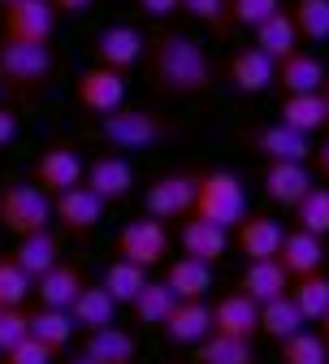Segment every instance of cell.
Returning <instances> with one entry per match:
<instances>
[{"mask_svg":"<svg viewBox=\"0 0 329 364\" xmlns=\"http://www.w3.org/2000/svg\"><path fill=\"white\" fill-rule=\"evenodd\" d=\"M256 39V48L264 53V57H273V61H281V57H291L295 48H299V31H295V18H291V9H277L273 18H264L256 31H252Z\"/></svg>","mask_w":329,"mask_h":364,"instance_id":"obj_31","label":"cell"},{"mask_svg":"<svg viewBox=\"0 0 329 364\" xmlns=\"http://www.w3.org/2000/svg\"><path fill=\"white\" fill-rule=\"evenodd\" d=\"M329 260V247L320 235H308V230H286V239H281V252H277V264L295 278H308V273H320Z\"/></svg>","mask_w":329,"mask_h":364,"instance_id":"obj_19","label":"cell"},{"mask_svg":"<svg viewBox=\"0 0 329 364\" xmlns=\"http://www.w3.org/2000/svg\"><path fill=\"white\" fill-rule=\"evenodd\" d=\"M144 53H148V39L126 22H109L91 35V65H109V70L126 74L144 61Z\"/></svg>","mask_w":329,"mask_h":364,"instance_id":"obj_10","label":"cell"},{"mask_svg":"<svg viewBox=\"0 0 329 364\" xmlns=\"http://www.w3.org/2000/svg\"><path fill=\"white\" fill-rule=\"evenodd\" d=\"M9 256L22 264V273L35 282V278H43L53 264H61V239H57L53 230H35V235H22Z\"/></svg>","mask_w":329,"mask_h":364,"instance_id":"obj_25","label":"cell"},{"mask_svg":"<svg viewBox=\"0 0 329 364\" xmlns=\"http://www.w3.org/2000/svg\"><path fill=\"white\" fill-rule=\"evenodd\" d=\"M31 334L61 355L70 347V338H74V316L65 308H35L31 312Z\"/></svg>","mask_w":329,"mask_h":364,"instance_id":"obj_34","label":"cell"},{"mask_svg":"<svg viewBox=\"0 0 329 364\" xmlns=\"http://www.w3.org/2000/svg\"><path fill=\"white\" fill-rule=\"evenodd\" d=\"M316 169H320V173L329 178V139H325V144L316 148Z\"/></svg>","mask_w":329,"mask_h":364,"instance_id":"obj_48","label":"cell"},{"mask_svg":"<svg viewBox=\"0 0 329 364\" xmlns=\"http://www.w3.org/2000/svg\"><path fill=\"white\" fill-rule=\"evenodd\" d=\"M291 299L299 304L303 312V321H316L320 326V316L329 312V273H308V278H295L291 282Z\"/></svg>","mask_w":329,"mask_h":364,"instance_id":"obj_35","label":"cell"},{"mask_svg":"<svg viewBox=\"0 0 329 364\" xmlns=\"http://www.w3.org/2000/svg\"><path fill=\"white\" fill-rule=\"evenodd\" d=\"M325 78H329L325 61H320L316 53L295 48L291 57H281V61H277V78H273V82L286 91V96H303V91H320Z\"/></svg>","mask_w":329,"mask_h":364,"instance_id":"obj_22","label":"cell"},{"mask_svg":"<svg viewBox=\"0 0 329 364\" xmlns=\"http://www.w3.org/2000/svg\"><path fill=\"white\" fill-rule=\"evenodd\" d=\"M182 14H191L195 22H204L212 35L230 31V0H182Z\"/></svg>","mask_w":329,"mask_h":364,"instance_id":"obj_41","label":"cell"},{"mask_svg":"<svg viewBox=\"0 0 329 364\" xmlns=\"http://www.w3.org/2000/svg\"><path fill=\"white\" fill-rule=\"evenodd\" d=\"M320 96H325V105H329V78H325V87H320Z\"/></svg>","mask_w":329,"mask_h":364,"instance_id":"obj_51","label":"cell"},{"mask_svg":"<svg viewBox=\"0 0 329 364\" xmlns=\"http://www.w3.org/2000/svg\"><path fill=\"white\" fill-rule=\"evenodd\" d=\"M165 343L169 347H195L212 334V308L204 299H178L173 312L165 316V326H161Z\"/></svg>","mask_w":329,"mask_h":364,"instance_id":"obj_17","label":"cell"},{"mask_svg":"<svg viewBox=\"0 0 329 364\" xmlns=\"http://www.w3.org/2000/svg\"><path fill=\"white\" fill-rule=\"evenodd\" d=\"M0 225H5L14 239L48 230L53 225V196H43L35 182H9V187L0 191Z\"/></svg>","mask_w":329,"mask_h":364,"instance_id":"obj_5","label":"cell"},{"mask_svg":"<svg viewBox=\"0 0 329 364\" xmlns=\"http://www.w3.org/2000/svg\"><path fill=\"white\" fill-rule=\"evenodd\" d=\"M252 148L264 156V161H299L308 165L312 161V134H299L291 126H281V122H269L252 134Z\"/></svg>","mask_w":329,"mask_h":364,"instance_id":"obj_20","label":"cell"},{"mask_svg":"<svg viewBox=\"0 0 329 364\" xmlns=\"http://www.w3.org/2000/svg\"><path fill=\"white\" fill-rule=\"evenodd\" d=\"M82 182H87V187L96 191L104 204H113V200H126V196L134 191V165H130L126 152H100V156L87 161Z\"/></svg>","mask_w":329,"mask_h":364,"instance_id":"obj_12","label":"cell"},{"mask_svg":"<svg viewBox=\"0 0 329 364\" xmlns=\"http://www.w3.org/2000/svg\"><path fill=\"white\" fill-rule=\"evenodd\" d=\"M239 291L256 304H269L277 295H286L291 291V273L281 269L277 260H252L243 273H239Z\"/></svg>","mask_w":329,"mask_h":364,"instance_id":"obj_29","label":"cell"},{"mask_svg":"<svg viewBox=\"0 0 329 364\" xmlns=\"http://www.w3.org/2000/svg\"><path fill=\"white\" fill-rule=\"evenodd\" d=\"M31 334V312L26 308H0V355L14 343H22Z\"/></svg>","mask_w":329,"mask_h":364,"instance_id":"obj_43","label":"cell"},{"mask_svg":"<svg viewBox=\"0 0 329 364\" xmlns=\"http://www.w3.org/2000/svg\"><path fill=\"white\" fill-rule=\"evenodd\" d=\"M291 18H295L299 39H308V43H325L329 39V0H295Z\"/></svg>","mask_w":329,"mask_h":364,"instance_id":"obj_39","label":"cell"},{"mask_svg":"<svg viewBox=\"0 0 329 364\" xmlns=\"http://www.w3.org/2000/svg\"><path fill=\"white\" fill-rule=\"evenodd\" d=\"M281 239H286L281 221L277 217H264V213H247L239 225H234V247L247 256V264L252 260H277Z\"/></svg>","mask_w":329,"mask_h":364,"instance_id":"obj_16","label":"cell"},{"mask_svg":"<svg viewBox=\"0 0 329 364\" xmlns=\"http://www.w3.org/2000/svg\"><path fill=\"white\" fill-rule=\"evenodd\" d=\"M70 316H74V330H82V334H96V330H104V326H113L117 321V299L96 282V287H82L78 291V299L70 304Z\"/></svg>","mask_w":329,"mask_h":364,"instance_id":"obj_24","label":"cell"},{"mask_svg":"<svg viewBox=\"0 0 329 364\" xmlns=\"http://www.w3.org/2000/svg\"><path fill=\"white\" fill-rule=\"evenodd\" d=\"M53 48L48 43H18V39H0V82L14 96H31V91L48 87L53 78Z\"/></svg>","mask_w":329,"mask_h":364,"instance_id":"obj_4","label":"cell"},{"mask_svg":"<svg viewBox=\"0 0 329 364\" xmlns=\"http://www.w3.org/2000/svg\"><path fill=\"white\" fill-rule=\"evenodd\" d=\"M82 173H87V161L70 148V144H53L48 152H43L39 161H35V169H31V182L43 191V196H61V191H70V187H78L82 182Z\"/></svg>","mask_w":329,"mask_h":364,"instance_id":"obj_11","label":"cell"},{"mask_svg":"<svg viewBox=\"0 0 329 364\" xmlns=\"http://www.w3.org/2000/svg\"><path fill=\"white\" fill-rule=\"evenodd\" d=\"M191 217L212 221L221 230H234L247 217V187L234 169H200V187H195V208Z\"/></svg>","mask_w":329,"mask_h":364,"instance_id":"obj_3","label":"cell"},{"mask_svg":"<svg viewBox=\"0 0 329 364\" xmlns=\"http://www.w3.org/2000/svg\"><path fill=\"white\" fill-rule=\"evenodd\" d=\"M74 100L91 113V117H109L126 105V74L109 70V65H87L74 78Z\"/></svg>","mask_w":329,"mask_h":364,"instance_id":"obj_9","label":"cell"},{"mask_svg":"<svg viewBox=\"0 0 329 364\" xmlns=\"http://www.w3.org/2000/svg\"><path fill=\"white\" fill-rule=\"evenodd\" d=\"M303 326H308V321H303L299 304L291 299V291L277 295V299H269V304H260V334H269L273 343H286V338L299 334Z\"/></svg>","mask_w":329,"mask_h":364,"instance_id":"obj_32","label":"cell"},{"mask_svg":"<svg viewBox=\"0 0 329 364\" xmlns=\"http://www.w3.org/2000/svg\"><path fill=\"white\" fill-rule=\"evenodd\" d=\"M96 0H53V9L57 14H70V18H78V14H87Z\"/></svg>","mask_w":329,"mask_h":364,"instance_id":"obj_47","label":"cell"},{"mask_svg":"<svg viewBox=\"0 0 329 364\" xmlns=\"http://www.w3.org/2000/svg\"><path fill=\"white\" fill-rule=\"evenodd\" d=\"M14 134H18V113L0 105V148H9V144H14Z\"/></svg>","mask_w":329,"mask_h":364,"instance_id":"obj_46","label":"cell"},{"mask_svg":"<svg viewBox=\"0 0 329 364\" xmlns=\"http://www.w3.org/2000/svg\"><path fill=\"white\" fill-rule=\"evenodd\" d=\"M169 256V225L156 217H134L117 230V260H130L139 269H156Z\"/></svg>","mask_w":329,"mask_h":364,"instance_id":"obj_7","label":"cell"},{"mask_svg":"<svg viewBox=\"0 0 329 364\" xmlns=\"http://www.w3.org/2000/svg\"><path fill=\"white\" fill-rule=\"evenodd\" d=\"M5 5H18V0H0V9H5Z\"/></svg>","mask_w":329,"mask_h":364,"instance_id":"obj_52","label":"cell"},{"mask_svg":"<svg viewBox=\"0 0 329 364\" xmlns=\"http://www.w3.org/2000/svg\"><path fill=\"white\" fill-rule=\"evenodd\" d=\"M91 134H96L100 144H109L113 152H144V148H161V144L178 139L182 126H178V122H169L165 113L139 109V105H122L117 113L96 117Z\"/></svg>","mask_w":329,"mask_h":364,"instance_id":"obj_2","label":"cell"},{"mask_svg":"<svg viewBox=\"0 0 329 364\" xmlns=\"http://www.w3.org/2000/svg\"><path fill=\"white\" fill-rule=\"evenodd\" d=\"M31 291H35V282L22 273V264L14 256H0V308H22Z\"/></svg>","mask_w":329,"mask_h":364,"instance_id":"obj_40","label":"cell"},{"mask_svg":"<svg viewBox=\"0 0 329 364\" xmlns=\"http://www.w3.org/2000/svg\"><path fill=\"white\" fill-rule=\"evenodd\" d=\"M281 9V0H230V26H260Z\"/></svg>","mask_w":329,"mask_h":364,"instance_id":"obj_42","label":"cell"},{"mask_svg":"<svg viewBox=\"0 0 329 364\" xmlns=\"http://www.w3.org/2000/svg\"><path fill=\"white\" fill-rule=\"evenodd\" d=\"M277 122H281V126H291V130H299V134H316V130L329 126V105H325L320 91L286 96V100L277 105Z\"/></svg>","mask_w":329,"mask_h":364,"instance_id":"obj_27","label":"cell"},{"mask_svg":"<svg viewBox=\"0 0 329 364\" xmlns=\"http://www.w3.org/2000/svg\"><path fill=\"white\" fill-rule=\"evenodd\" d=\"M53 221L61 225V235L82 243V239L96 235V225L104 221V200L91 191L87 182H78V187H70L53 200Z\"/></svg>","mask_w":329,"mask_h":364,"instance_id":"obj_8","label":"cell"},{"mask_svg":"<svg viewBox=\"0 0 329 364\" xmlns=\"http://www.w3.org/2000/svg\"><path fill=\"white\" fill-rule=\"evenodd\" d=\"M82 287H87V273L74 260H61L43 278H35V299H39V308H65L70 312V304L78 299Z\"/></svg>","mask_w":329,"mask_h":364,"instance_id":"obj_21","label":"cell"},{"mask_svg":"<svg viewBox=\"0 0 329 364\" xmlns=\"http://www.w3.org/2000/svg\"><path fill=\"white\" fill-rule=\"evenodd\" d=\"M273 78H277V61L264 57L256 43L225 57V82L239 91V96H260V91L273 87Z\"/></svg>","mask_w":329,"mask_h":364,"instance_id":"obj_14","label":"cell"},{"mask_svg":"<svg viewBox=\"0 0 329 364\" xmlns=\"http://www.w3.org/2000/svg\"><path fill=\"white\" fill-rule=\"evenodd\" d=\"M57 31V9L53 0H18L5 5V39L18 43H48Z\"/></svg>","mask_w":329,"mask_h":364,"instance_id":"obj_13","label":"cell"},{"mask_svg":"<svg viewBox=\"0 0 329 364\" xmlns=\"http://www.w3.org/2000/svg\"><path fill=\"white\" fill-rule=\"evenodd\" d=\"M148 74H152V87L169 100H195V96H208L212 82H217V65L212 57L204 53V43L186 31H156L148 39Z\"/></svg>","mask_w":329,"mask_h":364,"instance_id":"obj_1","label":"cell"},{"mask_svg":"<svg viewBox=\"0 0 329 364\" xmlns=\"http://www.w3.org/2000/svg\"><path fill=\"white\" fill-rule=\"evenodd\" d=\"M178 243H182V256H195V260L217 264L230 252V230H221V225H212V221H200V217H182Z\"/></svg>","mask_w":329,"mask_h":364,"instance_id":"obj_23","label":"cell"},{"mask_svg":"<svg viewBox=\"0 0 329 364\" xmlns=\"http://www.w3.org/2000/svg\"><path fill=\"white\" fill-rule=\"evenodd\" d=\"M165 282L178 299H204L217 282H212V264L195 260V256H178L165 264Z\"/></svg>","mask_w":329,"mask_h":364,"instance_id":"obj_28","label":"cell"},{"mask_svg":"<svg viewBox=\"0 0 329 364\" xmlns=\"http://www.w3.org/2000/svg\"><path fill=\"white\" fill-rule=\"evenodd\" d=\"M144 282H148V269H139V264H130V260H113V264L104 269V282H100V287L117 299V308H122V304L130 308L134 295L144 291Z\"/></svg>","mask_w":329,"mask_h":364,"instance_id":"obj_37","label":"cell"},{"mask_svg":"<svg viewBox=\"0 0 329 364\" xmlns=\"http://www.w3.org/2000/svg\"><path fill=\"white\" fill-rule=\"evenodd\" d=\"M173 304H178V295L169 291V282L165 278H148L144 282V291L134 295V304H130V316H134V326L139 330H161L165 326V316L173 312Z\"/></svg>","mask_w":329,"mask_h":364,"instance_id":"obj_30","label":"cell"},{"mask_svg":"<svg viewBox=\"0 0 329 364\" xmlns=\"http://www.w3.org/2000/svg\"><path fill=\"white\" fill-rule=\"evenodd\" d=\"M320 338H325V343H329V312H325V316H320Z\"/></svg>","mask_w":329,"mask_h":364,"instance_id":"obj_49","label":"cell"},{"mask_svg":"<svg viewBox=\"0 0 329 364\" xmlns=\"http://www.w3.org/2000/svg\"><path fill=\"white\" fill-rule=\"evenodd\" d=\"M260 182H264V196H269L277 208H295V204L312 191V173H308V165H299V161H264Z\"/></svg>","mask_w":329,"mask_h":364,"instance_id":"obj_18","label":"cell"},{"mask_svg":"<svg viewBox=\"0 0 329 364\" xmlns=\"http://www.w3.org/2000/svg\"><path fill=\"white\" fill-rule=\"evenodd\" d=\"M134 9L144 14V18H156V22H165V18H173V14L182 9V0H134Z\"/></svg>","mask_w":329,"mask_h":364,"instance_id":"obj_45","label":"cell"},{"mask_svg":"<svg viewBox=\"0 0 329 364\" xmlns=\"http://www.w3.org/2000/svg\"><path fill=\"white\" fill-rule=\"evenodd\" d=\"M295 230H308V235H329V187H312L295 208Z\"/></svg>","mask_w":329,"mask_h":364,"instance_id":"obj_38","label":"cell"},{"mask_svg":"<svg viewBox=\"0 0 329 364\" xmlns=\"http://www.w3.org/2000/svg\"><path fill=\"white\" fill-rule=\"evenodd\" d=\"M65 364H96V360H91V355H82V351H78V355H74V360H65Z\"/></svg>","mask_w":329,"mask_h":364,"instance_id":"obj_50","label":"cell"},{"mask_svg":"<svg viewBox=\"0 0 329 364\" xmlns=\"http://www.w3.org/2000/svg\"><path fill=\"white\" fill-rule=\"evenodd\" d=\"M0 360H5V364H53V360H57V351H53L48 343H39L35 334H26L22 343H14Z\"/></svg>","mask_w":329,"mask_h":364,"instance_id":"obj_44","label":"cell"},{"mask_svg":"<svg viewBox=\"0 0 329 364\" xmlns=\"http://www.w3.org/2000/svg\"><path fill=\"white\" fill-rule=\"evenodd\" d=\"M212 334L256 343V334H260V304H256V299H247L243 291L221 295V299L212 304Z\"/></svg>","mask_w":329,"mask_h":364,"instance_id":"obj_15","label":"cell"},{"mask_svg":"<svg viewBox=\"0 0 329 364\" xmlns=\"http://www.w3.org/2000/svg\"><path fill=\"white\" fill-rule=\"evenodd\" d=\"M277 364H329V343L320 338V330H299L286 343H277Z\"/></svg>","mask_w":329,"mask_h":364,"instance_id":"obj_36","label":"cell"},{"mask_svg":"<svg viewBox=\"0 0 329 364\" xmlns=\"http://www.w3.org/2000/svg\"><path fill=\"white\" fill-rule=\"evenodd\" d=\"M82 355H91L96 364H134L139 360V343L126 326H104L96 334H87L82 338Z\"/></svg>","mask_w":329,"mask_h":364,"instance_id":"obj_26","label":"cell"},{"mask_svg":"<svg viewBox=\"0 0 329 364\" xmlns=\"http://www.w3.org/2000/svg\"><path fill=\"white\" fill-rule=\"evenodd\" d=\"M195 187H200V169H165L148 182V191H144V208L148 217L156 221H182V217H191L195 208Z\"/></svg>","mask_w":329,"mask_h":364,"instance_id":"obj_6","label":"cell"},{"mask_svg":"<svg viewBox=\"0 0 329 364\" xmlns=\"http://www.w3.org/2000/svg\"><path fill=\"white\" fill-rule=\"evenodd\" d=\"M0 91H5V82H0Z\"/></svg>","mask_w":329,"mask_h":364,"instance_id":"obj_53","label":"cell"},{"mask_svg":"<svg viewBox=\"0 0 329 364\" xmlns=\"http://www.w3.org/2000/svg\"><path fill=\"white\" fill-rule=\"evenodd\" d=\"M191 364H260L256 347L243 338H225V334H208L204 343L191 347Z\"/></svg>","mask_w":329,"mask_h":364,"instance_id":"obj_33","label":"cell"}]
</instances>
